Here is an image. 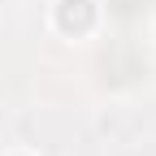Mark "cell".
Instances as JSON below:
<instances>
[{
    "instance_id": "cell-1",
    "label": "cell",
    "mask_w": 156,
    "mask_h": 156,
    "mask_svg": "<svg viewBox=\"0 0 156 156\" xmlns=\"http://www.w3.org/2000/svg\"><path fill=\"white\" fill-rule=\"evenodd\" d=\"M91 22V5L87 0H61V26H78L83 30Z\"/></svg>"
}]
</instances>
